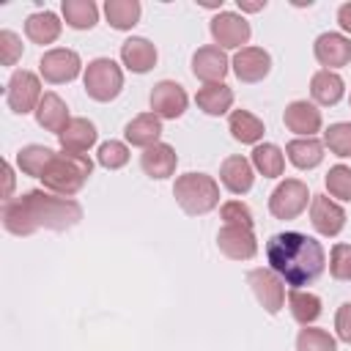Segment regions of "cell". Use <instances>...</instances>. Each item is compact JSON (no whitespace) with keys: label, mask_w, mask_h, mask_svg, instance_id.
Masks as SVG:
<instances>
[{"label":"cell","mask_w":351,"mask_h":351,"mask_svg":"<svg viewBox=\"0 0 351 351\" xmlns=\"http://www.w3.org/2000/svg\"><path fill=\"white\" fill-rule=\"evenodd\" d=\"M310 96H313V104L318 107H335L346 96V82L337 71L318 69L310 77Z\"/></svg>","instance_id":"d4e9b609"},{"label":"cell","mask_w":351,"mask_h":351,"mask_svg":"<svg viewBox=\"0 0 351 351\" xmlns=\"http://www.w3.org/2000/svg\"><path fill=\"white\" fill-rule=\"evenodd\" d=\"M236 96H233V88L225 85V82H211V85H200L197 93H195V104L197 110H203L206 115L211 118H219V115H230V107H233Z\"/></svg>","instance_id":"484cf974"},{"label":"cell","mask_w":351,"mask_h":351,"mask_svg":"<svg viewBox=\"0 0 351 351\" xmlns=\"http://www.w3.org/2000/svg\"><path fill=\"white\" fill-rule=\"evenodd\" d=\"M208 33L214 38V44L219 49H244L250 47V36H252V27L250 22L244 19V14H236V11H217L208 22Z\"/></svg>","instance_id":"9c48e42d"},{"label":"cell","mask_w":351,"mask_h":351,"mask_svg":"<svg viewBox=\"0 0 351 351\" xmlns=\"http://www.w3.org/2000/svg\"><path fill=\"white\" fill-rule=\"evenodd\" d=\"M250 162L263 178H280L285 170V151L277 143H258L250 154Z\"/></svg>","instance_id":"f546056e"},{"label":"cell","mask_w":351,"mask_h":351,"mask_svg":"<svg viewBox=\"0 0 351 351\" xmlns=\"http://www.w3.org/2000/svg\"><path fill=\"white\" fill-rule=\"evenodd\" d=\"M60 33H63V22L49 8H41V11H36V14H30L25 19V36L33 44H41V47L55 44L60 38Z\"/></svg>","instance_id":"cb8c5ba5"},{"label":"cell","mask_w":351,"mask_h":351,"mask_svg":"<svg viewBox=\"0 0 351 351\" xmlns=\"http://www.w3.org/2000/svg\"><path fill=\"white\" fill-rule=\"evenodd\" d=\"M162 118L159 115H154L151 110L148 112H140V115H134L126 126H123V137H126V143L129 145H134V148H151V145H156V143H162Z\"/></svg>","instance_id":"44dd1931"},{"label":"cell","mask_w":351,"mask_h":351,"mask_svg":"<svg viewBox=\"0 0 351 351\" xmlns=\"http://www.w3.org/2000/svg\"><path fill=\"white\" fill-rule=\"evenodd\" d=\"M82 88L99 104H107V101L118 99L121 90H123V66L115 63L112 58L88 60V66L82 71Z\"/></svg>","instance_id":"5b68a950"},{"label":"cell","mask_w":351,"mask_h":351,"mask_svg":"<svg viewBox=\"0 0 351 351\" xmlns=\"http://www.w3.org/2000/svg\"><path fill=\"white\" fill-rule=\"evenodd\" d=\"M85 71L82 66V58L77 49H69V47H52L41 55L38 60V74L44 82L49 85H66V82H74L80 74Z\"/></svg>","instance_id":"ba28073f"},{"label":"cell","mask_w":351,"mask_h":351,"mask_svg":"<svg viewBox=\"0 0 351 351\" xmlns=\"http://www.w3.org/2000/svg\"><path fill=\"white\" fill-rule=\"evenodd\" d=\"M296 351H337V337L321 326H302L296 335Z\"/></svg>","instance_id":"e575fe53"},{"label":"cell","mask_w":351,"mask_h":351,"mask_svg":"<svg viewBox=\"0 0 351 351\" xmlns=\"http://www.w3.org/2000/svg\"><path fill=\"white\" fill-rule=\"evenodd\" d=\"M219 217H222V225H241V228H255V217L250 211L247 203L241 200H225L219 206Z\"/></svg>","instance_id":"f35d334b"},{"label":"cell","mask_w":351,"mask_h":351,"mask_svg":"<svg viewBox=\"0 0 351 351\" xmlns=\"http://www.w3.org/2000/svg\"><path fill=\"white\" fill-rule=\"evenodd\" d=\"M313 195L302 178H285L280 181L269 195V214L274 219H296L307 211Z\"/></svg>","instance_id":"52a82bcc"},{"label":"cell","mask_w":351,"mask_h":351,"mask_svg":"<svg viewBox=\"0 0 351 351\" xmlns=\"http://www.w3.org/2000/svg\"><path fill=\"white\" fill-rule=\"evenodd\" d=\"M337 25H340L343 36H348V38H351V0H348V3H343V5L337 8Z\"/></svg>","instance_id":"b9f144b4"},{"label":"cell","mask_w":351,"mask_h":351,"mask_svg":"<svg viewBox=\"0 0 351 351\" xmlns=\"http://www.w3.org/2000/svg\"><path fill=\"white\" fill-rule=\"evenodd\" d=\"M310 225L318 236L335 239L346 228V208L329 195H313L310 200Z\"/></svg>","instance_id":"7c38bea8"},{"label":"cell","mask_w":351,"mask_h":351,"mask_svg":"<svg viewBox=\"0 0 351 351\" xmlns=\"http://www.w3.org/2000/svg\"><path fill=\"white\" fill-rule=\"evenodd\" d=\"M60 16L71 30H90L99 22V5L93 0H63Z\"/></svg>","instance_id":"4dcf8cb0"},{"label":"cell","mask_w":351,"mask_h":351,"mask_svg":"<svg viewBox=\"0 0 351 351\" xmlns=\"http://www.w3.org/2000/svg\"><path fill=\"white\" fill-rule=\"evenodd\" d=\"M348 104H351V93H348Z\"/></svg>","instance_id":"f6af8a7d"},{"label":"cell","mask_w":351,"mask_h":351,"mask_svg":"<svg viewBox=\"0 0 351 351\" xmlns=\"http://www.w3.org/2000/svg\"><path fill=\"white\" fill-rule=\"evenodd\" d=\"M282 123L288 132H293L296 137H315L324 129V115L318 110V104L307 101V99H296L285 107L282 112Z\"/></svg>","instance_id":"e0dca14e"},{"label":"cell","mask_w":351,"mask_h":351,"mask_svg":"<svg viewBox=\"0 0 351 351\" xmlns=\"http://www.w3.org/2000/svg\"><path fill=\"white\" fill-rule=\"evenodd\" d=\"M324 140L318 137H293L288 145H285V159L296 167V170H313L324 162Z\"/></svg>","instance_id":"4316f807"},{"label":"cell","mask_w":351,"mask_h":351,"mask_svg":"<svg viewBox=\"0 0 351 351\" xmlns=\"http://www.w3.org/2000/svg\"><path fill=\"white\" fill-rule=\"evenodd\" d=\"M324 148L340 159L351 156V121H337L324 129Z\"/></svg>","instance_id":"d590c367"},{"label":"cell","mask_w":351,"mask_h":351,"mask_svg":"<svg viewBox=\"0 0 351 351\" xmlns=\"http://www.w3.org/2000/svg\"><path fill=\"white\" fill-rule=\"evenodd\" d=\"M178 208L189 217H203L219 206V181L208 173H184L173 184Z\"/></svg>","instance_id":"277c9868"},{"label":"cell","mask_w":351,"mask_h":351,"mask_svg":"<svg viewBox=\"0 0 351 351\" xmlns=\"http://www.w3.org/2000/svg\"><path fill=\"white\" fill-rule=\"evenodd\" d=\"M263 250H266L269 269L277 271L285 280V285H291V288L313 285L326 269L324 244L315 236H307L299 230L274 233Z\"/></svg>","instance_id":"7a4b0ae2"},{"label":"cell","mask_w":351,"mask_h":351,"mask_svg":"<svg viewBox=\"0 0 351 351\" xmlns=\"http://www.w3.org/2000/svg\"><path fill=\"white\" fill-rule=\"evenodd\" d=\"M217 247L230 261H252L258 255V239L252 228L241 225H222L217 230Z\"/></svg>","instance_id":"4fadbf2b"},{"label":"cell","mask_w":351,"mask_h":351,"mask_svg":"<svg viewBox=\"0 0 351 351\" xmlns=\"http://www.w3.org/2000/svg\"><path fill=\"white\" fill-rule=\"evenodd\" d=\"M41 96H44V90H41V74H36L30 69H16L8 77V82H5V104L16 115L36 112Z\"/></svg>","instance_id":"8992f818"},{"label":"cell","mask_w":351,"mask_h":351,"mask_svg":"<svg viewBox=\"0 0 351 351\" xmlns=\"http://www.w3.org/2000/svg\"><path fill=\"white\" fill-rule=\"evenodd\" d=\"M326 184V195L337 203H351V167L337 162L329 167V173L324 176Z\"/></svg>","instance_id":"836d02e7"},{"label":"cell","mask_w":351,"mask_h":351,"mask_svg":"<svg viewBox=\"0 0 351 351\" xmlns=\"http://www.w3.org/2000/svg\"><path fill=\"white\" fill-rule=\"evenodd\" d=\"M148 104H151V112L159 115L162 121H176V118H181L186 112L189 96H186L184 85H178L176 80H159L151 88Z\"/></svg>","instance_id":"8fae6325"},{"label":"cell","mask_w":351,"mask_h":351,"mask_svg":"<svg viewBox=\"0 0 351 351\" xmlns=\"http://www.w3.org/2000/svg\"><path fill=\"white\" fill-rule=\"evenodd\" d=\"M329 274L340 282H351V244L337 241L329 250Z\"/></svg>","instance_id":"74e56055"},{"label":"cell","mask_w":351,"mask_h":351,"mask_svg":"<svg viewBox=\"0 0 351 351\" xmlns=\"http://www.w3.org/2000/svg\"><path fill=\"white\" fill-rule=\"evenodd\" d=\"M236 5L241 14H258L266 8V0H236Z\"/></svg>","instance_id":"ee69618b"},{"label":"cell","mask_w":351,"mask_h":351,"mask_svg":"<svg viewBox=\"0 0 351 351\" xmlns=\"http://www.w3.org/2000/svg\"><path fill=\"white\" fill-rule=\"evenodd\" d=\"M230 71V58L225 49H219L217 44H206V47H197L195 55H192V74L203 82V85H211V82H222Z\"/></svg>","instance_id":"9a60e30c"},{"label":"cell","mask_w":351,"mask_h":351,"mask_svg":"<svg viewBox=\"0 0 351 351\" xmlns=\"http://www.w3.org/2000/svg\"><path fill=\"white\" fill-rule=\"evenodd\" d=\"M219 184L230 192V195H247L255 184V167L247 156L241 154H233V156H225L222 165H219Z\"/></svg>","instance_id":"ffe728a7"},{"label":"cell","mask_w":351,"mask_h":351,"mask_svg":"<svg viewBox=\"0 0 351 351\" xmlns=\"http://www.w3.org/2000/svg\"><path fill=\"white\" fill-rule=\"evenodd\" d=\"M3 228L11 236H30L36 230H71L82 219V206L74 197H63L47 189H27L0 208Z\"/></svg>","instance_id":"6da1fadb"},{"label":"cell","mask_w":351,"mask_h":351,"mask_svg":"<svg viewBox=\"0 0 351 351\" xmlns=\"http://www.w3.org/2000/svg\"><path fill=\"white\" fill-rule=\"evenodd\" d=\"M247 285H250V291L255 293L258 304H261L269 315H277V313L285 307V299H288V293H285V280H282L277 271H271L269 266L250 269V271H247Z\"/></svg>","instance_id":"30bf717a"},{"label":"cell","mask_w":351,"mask_h":351,"mask_svg":"<svg viewBox=\"0 0 351 351\" xmlns=\"http://www.w3.org/2000/svg\"><path fill=\"white\" fill-rule=\"evenodd\" d=\"M313 55H315V60H318L321 69L337 71V69H343V66L351 63V38L343 36V33L326 30V33H321L315 38Z\"/></svg>","instance_id":"2e32d148"},{"label":"cell","mask_w":351,"mask_h":351,"mask_svg":"<svg viewBox=\"0 0 351 351\" xmlns=\"http://www.w3.org/2000/svg\"><path fill=\"white\" fill-rule=\"evenodd\" d=\"M129 143L123 140H104L99 148H96V162L104 167V170H121L129 165Z\"/></svg>","instance_id":"8d00e7d4"},{"label":"cell","mask_w":351,"mask_h":351,"mask_svg":"<svg viewBox=\"0 0 351 351\" xmlns=\"http://www.w3.org/2000/svg\"><path fill=\"white\" fill-rule=\"evenodd\" d=\"M3 173H5V200H11V197H16L14 195V181H16V176H14V165L5 159L3 162Z\"/></svg>","instance_id":"7bdbcfd3"},{"label":"cell","mask_w":351,"mask_h":351,"mask_svg":"<svg viewBox=\"0 0 351 351\" xmlns=\"http://www.w3.org/2000/svg\"><path fill=\"white\" fill-rule=\"evenodd\" d=\"M230 71L247 85L263 82L271 71V55L263 47H244L230 58Z\"/></svg>","instance_id":"5bb4252c"},{"label":"cell","mask_w":351,"mask_h":351,"mask_svg":"<svg viewBox=\"0 0 351 351\" xmlns=\"http://www.w3.org/2000/svg\"><path fill=\"white\" fill-rule=\"evenodd\" d=\"M22 52H25L22 38H19L14 30L3 27V30H0V63H3V66H16V60L22 58Z\"/></svg>","instance_id":"ab89813d"},{"label":"cell","mask_w":351,"mask_h":351,"mask_svg":"<svg viewBox=\"0 0 351 351\" xmlns=\"http://www.w3.org/2000/svg\"><path fill=\"white\" fill-rule=\"evenodd\" d=\"M335 337L351 346V302H343L335 313Z\"/></svg>","instance_id":"60d3db41"},{"label":"cell","mask_w":351,"mask_h":351,"mask_svg":"<svg viewBox=\"0 0 351 351\" xmlns=\"http://www.w3.org/2000/svg\"><path fill=\"white\" fill-rule=\"evenodd\" d=\"M96 140H99L96 123L90 118H82V115H71V121L58 134L60 151H69V154H88L96 145Z\"/></svg>","instance_id":"d6986e66"},{"label":"cell","mask_w":351,"mask_h":351,"mask_svg":"<svg viewBox=\"0 0 351 351\" xmlns=\"http://www.w3.org/2000/svg\"><path fill=\"white\" fill-rule=\"evenodd\" d=\"M143 16L140 0H107L104 3V19L112 30H132Z\"/></svg>","instance_id":"1f68e13d"},{"label":"cell","mask_w":351,"mask_h":351,"mask_svg":"<svg viewBox=\"0 0 351 351\" xmlns=\"http://www.w3.org/2000/svg\"><path fill=\"white\" fill-rule=\"evenodd\" d=\"M285 302H288L291 318H293L296 324H302V326H313V324L321 318V313H324L321 296L313 293V291H307V288H291Z\"/></svg>","instance_id":"f1b7e54d"},{"label":"cell","mask_w":351,"mask_h":351,"mask_svg":"<svg viewBox=\"0 0 351 351\" xmlns=\"http://www.w3.org/2000/svg\"><path fill=\"white\" fill-rule=\"evenodd\" d=\"M55 156V151L49 145H41V143H30L25 148L16 151V167L22 176H30V178H41V173L47 170L49 159Z\"/></svg>","instance_id":"d6a6232c"},{"label":"cell","mask_w":351,"mask_h":351,"mask_svg":"<svg viewBox=\"0 0 351 351\" xmlns=\"http://www.w3.org/2000/svg\"><path fill=\"white\" fill-rule=\"evenodd\" d=\"M121 66L132 74H148L156 60H159V52H156V44L145 36H129L123 44H121Z\"/></svg>","instance_id":"ac0fdd59"},{"label":"cell","mask_w":351,"mask_h":351,"mask_svg":"<svg viewBox=\"0 0 351 351\" xmlns=\"http://www.w3.org/2000/svg\"><path fill=\"white\" fill-rule=\"evenodd\" d=\"M93 176V159L88 154H69V151H55V156L49 159L47 170L41 173L44 189L63 195V197H74L88 178Z\"/></svg>","instance_id":"3957f363"},{"label":"cell","mask_w":351,"mask_h":351,"mask_svg":"<svg viewBox=\"0 0 351 351\" xmlns=\"http://www.w3.org/2000/svg\"><path fill=\"white\" fill-rule=\"evenodd\" d=\"M228 132H230V137H233L236 143L255 148V145L263 140L266 126H263V121H261L255 112H250V110H230V115H228Z\"/></svg>","instance_id":"83f0119b"},{"label":"cell","mask_w":351,"mask_h":351,"mask_svg":"<svg viewBox=\"0 0 351 351\" xmlns=\"http://www.w3.org/2000/svg\"><path fill=\"white\" fill-rule=\"evenodd\" d=\"M140 167L148 178H156V181H165L176 173L178 167V154L170 143H156L151 148H145L140 154Z\"/></svg>","instance_id":"7402d4cb"},{"label":"cell","mask_w":351,"mask_h":351,"mask_svg":"<svg viewBox=\"0 0 351 351\" xmlns=\"http://www.w3.org/2000/svg\"><path fill=\"white\" fill-rule=\"evenodd\" d=\"M36 123L44 129V132H52L55 137L63 132V126L71 121V115H69V107H66V101L55 93V90H44V96H41V101H38V107H36Z\"/></svg>","instance_id":"603a6c76"}]
</instances>
